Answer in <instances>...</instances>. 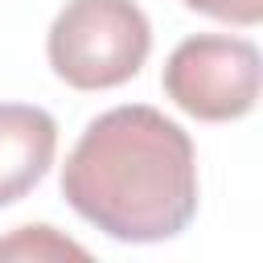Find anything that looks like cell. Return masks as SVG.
Returning <instances> with one entry per match:
<instances>
[{
	"label": "cell",
	"instance_id": "obj_2",
	"mask_svg": "<svg viewBox=\"0 0 263 263\" xmlns=\"http://www.w3.org/2000/svg\"><path fill=\"white\" fill-rule=\"evenodd\" d=\"M152 49V25L136 0H66L53 16L45 53L74 90H111L140 74Z\"/></svg>",
	"mask_w": 263,
	"mask_h": 263
},
{
	"label": "cell",
	"instance_id": "obj_5",
	"mask_svg": "<svg viewBox=\"0 0 263 263\" xmlns=\"http://www.w3.org/2000/svg\"><path fill=\"white\" fill-rule=\"evenodd\" d=\"M86 259V251L70 238H58L53 226H21L12 238L0 242V259Z\"/></svg>",
	"mask_w": 263,
	"mask_h": 263
},
{
	"label": "cell",
	"instance_id": "obj_6",
	"mask_svg": "<svg viewBox=\"0 0 263 263\" xmlns=\"http://www.w3.org/2000/svg\"><path fill=\"white\" fill-rule=\"evenodd\" d=\"M214 21H226V25H259L263 21V0H181Z\"/></svg>",
	"mask_w": 263,
	"mask_h": 263
},
{
	"label": "cell",
	"instance_id": "obj_1",
	"mask_svg": "<svg viewBox=\"0 0 263 263\" xmlns=\"http://www.w3.org/2000/svg\"><path fill=\"white\" fill-rule=\"evenodd\" d=\"M62 197L119 242L177 238L197 214L193 140L148 103L111 107L66 156Z\"/></svg>",
	"mask_w": 263,
	"mask_h": 263
},
{
	"label": "cell",
	"instance_id": "obj_3",
	"mask_svg": "<svg viewBox=\"0 0 263 263\" xmlns=\"http://www.w3.org/2000/svg\"><path fill=\"white\" fill-rule=\"evenodd\" d=\"M164 95L193 119H242L259 103V49L247 37L197 33L164 62Z\"/></svg>",
	"mask_w": 263,
	"mask_h": 263
},
{
	"label": "cell",
	"instance_id": "obj_4",
	"mask_svg": "<svg viewBox=\"0 0 263 263\" xmlns=\"http://www.w3.org/2000/svg\"><path fill=\"white\" fill-rule=\"evenodd\" d=\"M58 123L49 111L29 103L0 107V205L21 201L53 164Z\"/></svg>",
	"mask_w": 263,
	"mask_h": 263
}]
</instances>
